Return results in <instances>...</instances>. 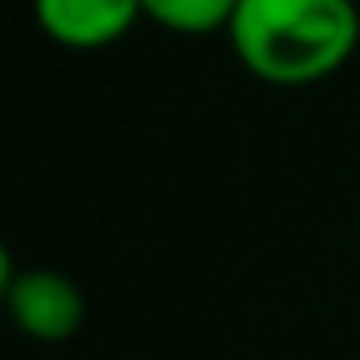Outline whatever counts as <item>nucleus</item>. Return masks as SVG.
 <instances>
[{"instance_id": "obj_4", "label": "nucleus", "mask_w": 360, "mask_h": 360, "mask_svg": "<svg viewBox=\"0 0 360 360\" xmlns=\"http://www.w3.org/2000/svg\"><path fill=\"white\" fill-rule=\"evenodd\" d=\"M143 17L155 21L168 34H184V38H205V34H226L235 4L239 0H139Z\"/></svg>"}, {"instance_id": "obj_2", "label": "nucleus", "mask_w": 360, "mask_h": 360, "mask_svg": "<svg viewBox=\"0 0 360 360\" xmlns=\"http://www.w3.org/2000/svg\"><path fill=\"white\" fill-rule=\"evenodd\" d=\"M8 323L38 344H63L84 327V289L59 269H17L0 306Z\"/></svg>"}, {"instance_id": "obj_1", "label": "nucleus", "mask_w": 360, "mask_h": 360, "mask_svg": "<svg viewBox=\"0 0 360 360\" xmlns=\"http://www.w3.org/2000/svg\"><path fill=\"white\" fill-rule=\"evenodd\" d=\"M226 38L256 80L306 89L352 63L360 8L356 0H239Z\"/></svg>"}, {"instance_id": "obj_5", "label": "nucleus", "mask_w": 360, "mask_h": 360, "mask_svg": "<svg viewBox=\"0 0 360 360\" xmlns=\"http://www.w3.org/2000/svg\"><path fill=\"white\" fill-rule=\"evenodd\" d=\"M13 276H17L13 252H8V248H4V239H0V306H4V297H8V285H13Z\"/></svg>"}, {"instance_id": "obj_3", "label": "nucleus", "mask_w": 360, "mask_h": 360, "mask_svg": "<svg viewBox=\"0 0 360 360\" xmlns=\"http://www.w3.org/2000/svg\"><path fill=\"white\" fill-rule=\"evenodd\" d=\"M143 17L139 0H34L38 30L63 51H105Z\"/></svg>"}]
</instances>
